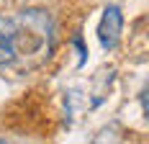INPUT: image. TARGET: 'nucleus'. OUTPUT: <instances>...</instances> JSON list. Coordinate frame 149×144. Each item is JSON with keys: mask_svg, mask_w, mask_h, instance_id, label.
<instances>
[{"mask_svg": "<svg viewBox=\"0 0 149 144\" xmlns=\"http://www.w3.org/2000/svg\"><path fill=\"white\" fill-rule=\"evenodd\" d=\"M10 39H13V67L18 72H31L44 64L54 49V23L49 13L26 8L10 15Z\"/></svg>", "mask_w": 149, "mask_h": 144, "instance_id": "obj_1", "label": "nucleus"}, {"mask_svg": "<svg viewBox=\"0 0 149 144\" xmlns=\"http://www.w3.org/2000/svg\"><path fill=\"white\" fill-rule=\"evenodd\" d=\"M121 29H123V15L116 5H108L103 10V18L98 23V41L105 49H113L121 39Z\"/></svg>", "mask_w": 149, "mask_h": 144, "instance_id": "obj_2", "label": "nucleus"}, {"mask_svg": "<svg viewBox=\"0 0 149 144\" xmlns=\"http://www.w3.org/2000/svg\"><path fill=\"white\" fill-rule=\"evenodd\" d=\"M0 67H13V39H10V15H0Z\"/></svg>", "mask_w": 149, "mask_h": 144, "instance_id": "obj_3", "label": "nucleus"}, {"mask_svg": "<svg viewBox=\"0 0 149 144\" xmlns=\"http://www.w3.org/2000/svg\"><path fill=\"white\" fill-rule=\"evenodd\" d=\"M141 108H144V113H147V90L141 93Z\"/></svg>", "mask_w": 149, "mask_h": 144, "instance_id": "obj_4", "label": "nucleus"}, {"mask_svg": "<svg viewBox=\"0 0 149 144\" xmlns=\"http://www.w3.org/2000/svg\"><path fill=\"white\" fill-rule=\"evenodd\" d=\"M0 144H5V142H0Z\"/></svg>", "mask_w": 149, "mask_h": 144, "instance_id": "obj_5", "label": "nucleus"}]
</instances>
